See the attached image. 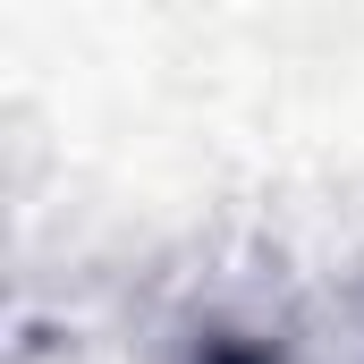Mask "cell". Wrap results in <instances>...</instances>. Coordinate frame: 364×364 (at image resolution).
<instances>
[]
</instances>
